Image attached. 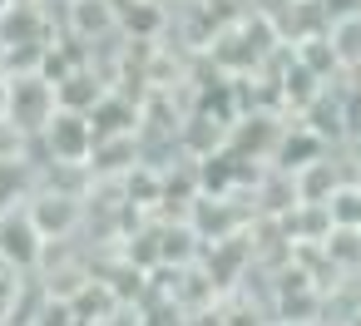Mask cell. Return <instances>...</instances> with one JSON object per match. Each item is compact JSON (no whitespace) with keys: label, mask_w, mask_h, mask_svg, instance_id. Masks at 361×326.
<instances>
[{"label":"cell","mask_w":361,"mask_h":326,"mask_svg":"<svg viewBox=\"0 0 361 326\" xmlns=\"http://www.w3.org/2000/svg\"><path fill=\"white\" fill-rule=\"evenodd\" d=\"M0 119L16 124L25 139H40L45 124L55 119V84L40 70L6 75V84H0Z\"/></svg>","instance_id":"6da1fadb"},{"label":"cell","mask_w":361,"mask_h":326,"mask_svg":"<svg viewBox=\"0 0 361 326\" xmlns=\"http://www.w3.org/2000/svg\"><path fill=\"white\" fill-rule=\"evenodd\" d=\"M282 129H287V114H277V109H247V114H238L233 129H228V153H233L238 163L262 168V163H272Z\"/></svg>","instance_id":"7a4b0ae2"},{"label":"cell","mask_w":361,"mask_h":326,"mask_svg":"<svg viewBox=\"0 0 361 326\" xmlns=\"http://www.w3.org/2000/svg\"><path fill=\"white\" fill-rule=\"evenodd\" d=\"M35 232L50 242H80V227H85V198H65V193H45L35 188V198L25 203Z\"/></svg>","instance_id":"3957f363"},{"label":"cell","mask_w":361,"mask_h":326,"mask_svg":"<svg viewBox=\"0 0 361 326\" xmlns=\"http://www.w3.org/2000/svg\"><path fill=\"white\" fill-rule=\"evenodd\" d=\"M60 35H70L85 50L119 35V0H65L60 6Z\"/></svg>","instance_id":"277c9868"},{"label":"cell","mask_w":361,"mask_h":326,"mask_svg":"<svg viewBox=\"0 0 361 326\" xmlns=\"http://www.w3.org/2000/svg\"><path fill=\"white\" fill-rule=\"evenodd\" d=\"M45 163H90V149H94V129L85 114H65L55 109V119L45 124V134L35 139Z\"/></svg>","instance_id":"5b68a950"},{"label":"cell","mask_w":361,"mask_h":326,"mask_svg":"<svg viewBox=\"0 0 361 326\" xmlns=\"http://www.w3.org/2000/svg\"><path fill=\"white\" fill-rule=\"evenodd\" d=\"M40 257H45V237L35 232L30 213H25V208L0 213V262H11L16 272L35 277V272H40Z\"/></svg>","instance_id":"8992f818"},{"label":"cell","mask_w":361,"mask_h":326,"mask_svg":"<svg viewBox=\"0 0 361 326\" xmlns=\"http://www.w3.org/2000/svg\"><path fill=\"white\" fill-rule=\"evenodd\" d=\"M228 129H233L228 114H218V109H193V114L183 119V129H178V158L203 163V158L228 153Z\"/></svg>","instance_id":"52a82bcc"},{"label":"cell","mask_w":361,"mask_h":326,"mask_svg":"<svg viewBox=\"0 0 361 326\" xmlns=\"http://www.w3.org/2000/svg\"><path fill=\"white\" fill-rule=\"evenodd\" d=\"M292 183H297V203L326 208V203H331V193L351 183V163L341 158V149H326V153H322L317 163L297 168V173H292Z\"/></svg>","instance_id":"ba28073f"},{"label":"cell","mask_w":361,"mask_h":326,"mask_svg":"<svg viewBox=\"0 0 361 326\" xmlns=\"http://www.w3.org/2000/svg\"><path fill=\"white\" fill-rule=\"evenodd\" d=\"M139 163H144V153H139V134H119V139H94L85 168H90L94 183H124Z\"/></svg>","instance_id":"9c48e42d"},{"label":"cell","mask_w":361,"mask_h":326,"mask_svg":"<svg viewBox=\"0 0 361 326\" xmlns=\"http://www.w3.org/2000/svg\"><path fill=\"white\" fill-rule=\"evenodd\" d=\"M109 94V84L90 70V65H75L70 75H60L55 80V109H65V114H94V104Z\"/></svg>","instance_id":"30bf717a"},{"label":"cell","mask_w":361,"mask_h":326,"mask_svg":"<svg viewBox=\"0 0 361 326\" xmlns=\"http://www.w3.org/2000/svg\"><path fill=\"white\" fill-rule=\"evenodd\" d=\"M326 45H331V55H336L341 80L356 75V70H361V11L331 15V20H326Z\"/></svg>","instance_id":"8fae6325"},{"label":"cell","mask_w":361,"mask_h":326,"mask_svg":"<svg viewBox=\"0 0 361 326\" xmlns=\"http://www.w3.org/2000/svg\"><path fill=\"white\" fill-rule=\"evenodd\" d=\"M326 153V144L322 139H312L297 119H287V129H282V139H277V153H272V168H282V173H297V168H307V163H317Z\"/></svg>","instance_id":"7c38bea8"},{"label":"cell","mask_w":361,"mask_h":326,"mask_svg":"<svg viewBox=\"0 0 361 326\" xmlns=\"http://www.w3.org/2000/svg\"><path fill=\"white\" fill-rule=\"evenodd\" d=\"M282 232H287L292 252H297V247H322V242L331 237V213H326V208H312V203H297V208L282 218Z\"/></svg>","instance_id":"4fadbf2b"},{"label":"cell","mask_w":361,"mask_h":326,"mask_svg":"<svg viewBox=\"0 0 361 326\" xmlns=\"http://www.w3.org/2000/svg\"><path fill=\"white\" fill-rule=\"evenodd\" d=\"M70 306H75V321H80V326H99V321H109L124 301L114 296V287H109V282H99V277H94V282H90Z\"/></svg>","instance_id":"5bb4252c"},{"label":"cell","mask_w":361,"mask_h":326,"mask_svg":"<svg viewBox=\"0 0 361 326\" xmlns=\"http://www.w3.org/2000/svg\"><path fill=\"white\" fill-rule=\"evenodd\" d=\"M326 213H331V227H361V188L356 183L336 188L331 203H326Z\"/></svg>","instance_id":"9a60e30c"},{"label":"cell","mask_w":361,"mask_h":326,"mask_svg":"<svg viewBox=\"0 0 361 326\" xmlns=\"http://www.w3.org/2000/svg\"><path fill=\"white\" fill-rule=\"evenodd\" d=\"M25 272H16L11 262H0V321L11 326V311H16V301H20V291H25Z\"/></svg>","instance_id":"2e32d148"},{"label":"cell","mask_w":361,"mask_h":326,"mask_svg":"<svg viewBox=\"0 0 361 326\" xmlns=\"http://www.w3.org/2000/svg\"><path fill=\"white\" fill-rule=\"evenodd\" d=\"M35 326H80V321H75V306H70V301H55V296H45V301H40V316H35Z\"/></svg>","instance_id":"e0dca14e"},{"label":"cell","mask_w":361,"mask_h":326,"mask_svg":"<svg viewBox=\"0 0 361 326\" xmlns=\"http://www.w3.org/2000/svg\"><path fill=\"white\" fill-rule=\"evenodd\" d=\"M287 6H317V0H287Z\"/></svg>","instance_id":"ac0fdd59"},{"label":"cell","mask_w":361,"mask_h":326,"mask_svg":"<svg viewBox=\"0 0 361 326\" xmlns=\"http://www.w3.org/2000/svg\"><path fill=\"white\" fill-rule=\"evenodd\" d=\"M267 326H287V321H267Z\"/></svg>","instance_id":"d6986e66"}]
</instances>
